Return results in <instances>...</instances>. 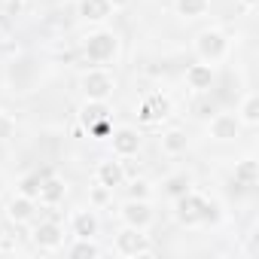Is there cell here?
Wrapping results in <instances>:
<instances>
[{
  "mask_svg": "<svg viewBox=\"0 0 259 259\" xmlns=\"http://www.w3.org/2000/svg\"><path fill=\"white\" fill-rule=\"evenodd\" d=\"M174 217H177V223L186 226V229L207 226V223H217V220H220V204L210 201L207 195L189 189V192H183L180 198H174Z\"/></svg>",
  "mask_w": 259,
  "mask_h": 259,
  "instance_id": "obj_1",
  "label": "cell"
},
{
  "mask_svg": "<svg viewBox=\"0 0 259 259\" xmlns=\"http://www.w3.org/2000/svg\"><path fill=\"white\" fill-rule=\"evenodd\" d=\"M116 55H119V37L113 31L98 28V31L85 34V40H82V58H85L89 67H107L110 61H116Z\"/></svg>",
  "mask_w": 259,
  "mask_h": 259,
  "instance_id": "obj_2",
  "label": "cell"
},
{
  "mask_svg": "<svg viewBox=\"0 0 259 259\" xmlns=\"http://www.w3.org/2000/svg\"><path fill=\"white\" fill-rule=\"evenodd\" d=\"M79 122L89 132V138L107 141L113 135V110H110L107 101H85V107L79 113Z\"/></svg>",
  "mask_w": 259,
  "mask_h": 259,
  "instance_id": "obj_3",
  "label": "cell"
},
{
  "mask_svg": "<svg viewBox=\"0 0 259 259\" xmlns=\"http://www.w3.org/2000/svg\"><path fill=\"white\" fill-rule=\"evenodd\" d=\"M156 247L147 235V229H132V226H122L113 238V253L125 256V259H138V256H150Z\"/></svg>",
  "mask_w": 259,
  "mask_h": 259,
  "instance_id": "obj_4",
  "label": "cell"
},
{
  "mask_svg": "<svg viewBox=\"0 0 259 259\" xmlns=\"http://www.w3.org/2000/svg\"><path fill=\"white\" fill-rule=\"evenodd\" d=\"M64 226L58 220H34L31 223V241L43 253H58L64 250Z\"/></svg>",
  "mask_w": 259,
  "mask_h": 259,
  "instance_id": "obj_5",
  "label": "cell"
},
{
  "mask_svg": "<svg viewBox=\"0 0 259 259\" xmlns=\"http://www.w3.org/2000/svg\"><path fill=\"white\" fill-rule=\"evenodd\" d=\"M79 89H82L85 101H110L113 92H116V76L107 67H89Z\"/></svg>",
  "mask_w": 259,
  "mask_h": 259,
  "instance_id": "obj_6",
  "label": "cell"
},
{
  "mask_svg": "<svg viewBox=\"0 0 259 259\" xmlns=\"http://www.w3.org/2000/svg\"><path fill=\"white\" fill-rule=\"evenodd\" d=\"M195 55H198V61H207V64H217V61H223L226 58V52H229V37L223 34V31H217V28H207V31H201L198 37H195Z\"/></svg>",
  "mask_w": 259,
  "mask_h": 259,
  "instance_id": "obj_7",
  "label": "cell"
},
{
  "mask_svg": "<svg viewBox=\"0 0 259 259\" xmlns=\"http://www.w3.org/2000/svg\"><path fill=\"white\" fill-rule=\"evenodd\" d=\"M135 113H138V119L144 125H156V122H162V119L171 116V98L162 95V92H150V95L141 98V104L135 107Z\"/></svg>",
  "mask_w": 259,
  "mask_h": 259,
  "instance_id": "obj_8",
  "label": "cell"
},
{
  "mask_svg": "<svg viewBox=\"0 0 259 259\" xmlns=\"http://www.w3.org/2000/svg\"><path fill=\"white\" fill-rule=\"evenodd\" d=\"M241 119L235 113H213L210 122H207V138L217 141V144H232L241 138Z\"/></svg>",
  "mask_w": 259,
  "mask_h": 259,
  "instance_id": "obj_9",
  "label": "cell"
},
{
  "mask_svg": "<svg viewBox=\"0 0 259 259\" xmlns=\"http://www.w3.org/2000/svg\"><path fill=\"white\" fill-rule=\"evenodd\" d=\"M119 220H122V226H132V229H150L153 226V204L141 201V198H125L119 207Z\"/></svg>",
  "mask_w": 259,
  "mask_h": 259,
  "instance_id": "obj_10",
  "label": "cell"
},
{
  "mask_svg": "<svg viewBox=\"0 0 259 259\" xmlns=\"http://www.w3.org/2000/svg\"><path fill=\"white\" fill-rule=\"evenodd\" d=\"M110 147H113V156L116 159H135L141 153V132L138 128H113V135L107 138Z\"/></svg>",
  "mask_w": 259,
  "mask_h": 259,
  "instance_id": "obj_11",
  "label": "cell"
},
{
  "mask_svg": "<svg viewBox=\"0 0 259 259\" xmlns=\"http://www.w3.org/2000/svg\"><path fill=\"white\" fill-rule=\"evenodd\" d=\"M37 76H40V70H37V64L31 58H19V61H13L7 67V82H10L13 92H31Z\"/></svg>",
  "mask_w": 259,
  "mask_h": 259,
  "instance_id": "obj_12",
  "label": "cell"
},
{
  "mask_svg": "<svg viewBox=\"0 0 259 259\" xmlns=\"http://www.w3.org/2000/svg\"><path fill=\"white\" fill-rule=\"evenodd\" d=\"M125 180H128V168H125V159H104V162H98L95 165V183H101V186H107V189H119V186H125Z\"/></svg>",
  "mask_w": 259,
  "mask_h": 259,
  "instance_id": "obj_13",
  "label": "cell"
},
{
  "mask_svg": "<svg viewBox=\"0 0 259 259\" xmlns=\"http://www.w3.org/2000/svg\"><path fill=\"white\" fill-rule=\"evenodd\" d=\"M37 207H40V204H37L34 198L16 192V195L7 201V210H4V213H7V220H10L13 226H31V223L37 220Z\"/></svg>",
  "mask_w": 259,
  "mask_h": 259,
  "instance_id": "obj_14",
  "label": "cell"
},
{
  "mask_svg": "<svg viewBox=\"0 0 259 259\" xmlns=\"http://www.w3.org/2000/svg\"><path fill=\"white\" fill-rule=\"evenodd\" d=\"M186 89H192L195 95H204V92H210L213 89V82H217V70H213V64H207V61H195V64H189L186 67Z\"/></svg>",
  "mask_w": 259,
  "mask_h": 259,
  "instance_id": "obj_15",
  "label": "cell"
},
{
  "mask_svg": "<svg viewBox=\"0 0 259 259\" xmlns=\"http://www.w3.org/2000/svg\"><path fill=\"white\" fill-rule=\"evenodd\" d=\"M64 195H67V183H64L58 174L46 171L43 186H40V195H37V204H43V207H55V204L64 201Z\"/></svg>",
  "mask_w": 259,
  "mask_h": 259,
  "instance_id": "obj_16",
  "label": "cell"
},
{
  "mask_svg": "<svg viewBox=\"0 0 259 259\" xmlns=\"http://www.w3.org/2000/svg\"><path fill=\"white\" fill-rule=\"evenodd\" d=\"M113 13L116 10H113L110 0H79L76 4V16L82 22H92V25H104Z\"/></svg>",
  "mask_w": 259,
  "mask_h": 259,
  "instance_id": "obj_17",
  "label": "cell"
},
{
  "mask_svg": "<svg viewBox=\"0 0 259 259\" xmlns=\"http://www.w3.org/2000/svg\"><path fill=\"white\" fill-rule=\"evenodd\" d=\"M98 232H101V220H98V213L92 207L89 210H76L70 217V235L73 238H98Z\"/></svg>",
  "mask_w": 259,
  "mask_h": 259,
  "instance_id": "obj_18",
  "label": "cell"
},
{
  "mask_svg": "<svg viewBox=\"0 0 259 259\" xmlns=\"http://www.w3.org/2000/svg\"><path fill=\"white\" fill-rule=\"evenodd\" d=\"M232 183H235L241 192L253 189V186L259 183V162H256V159H241V162H235V174H232Z\"/></svg>",
  "mask_w": 259,
  "mask_h": 259,
  "instance_id": "obj_19",
  "label": "cell"
},
{
  "mask_svg": "<svg viewBox=\"0 0 259 259\" xmlns=\"http://www.w3.org/2000/svg\"><path fill=\"white\" fill-rule=\"evenodd\" d=\"M159 144H162V153L171 156V159H177V156H183L189 150V138H186L183 128H165Z\"/></svg>",
  "mask_w": 259,
  "mask_h": 259,
  "instance_id": "obj_20",
  "label": "cell"
},
{
  "mask_svg": "<svg viewBox=\"0 0 259 259\" xmlns=\"http://www.w3.org/2000/svg\"><path fill=\"white\" fill-rule=\"evenodd\" d=\"M235 116L241 119V125L256 128V125H259V95H256V92H247V95L241 98V107H238Z\"/></svg>",
  "mask_w": 259,
  "mask_h": 259,
  "instance_id": "obj_21",
  "label": "cell"
},
{
  "mask_svg": "<svg viewBox=\"0 0 259 259\" xmlns=\"http://www.w3.org/2000/svg\"><path fill=\"white\" fill-rule=\"evenodd\" d=\"M192 189V177L186 174V171H174V174H168L165 180H162V192L168 195V198H180L183 192H189Z\"/></svg>",
  "mask_w": 259,
  "mask_h": 259,
  "instance_id": "obj_22",
  "label": "cell"
},
{
  "mask_svg": "<svg viewBox=\"0 0 259 259\" xmlns=\"http://www.w3.org/2000/svg\"><path fill=\"white\" fill-rule=\"evenodd\" d=\"M174 10L183 19H204L210 13V0H174Z\"/></svg>",
  "mask_w": 259,
  "mask_h": 259,
  "instance_id": "obj_23",
  "label": "cell"
},
{
  "mask_svg": "<svg viewBox=\"0 0 259 259\" xmlns=\"http://www.w3.org/2000/svg\"><path fill=\"white\" fill-rule=\"evenodd\" d=\"M43 177H46V171H31V174H25V177L19 180V195H28V198L37 201L40 186H43Z\"/></svg>",
  "mask_w": 259,
  "mask_h": 259,
  "instance_id": "obj_24",
  "label": "cell"
},
{
  "mask_svg": "<svg viewBox=\"0 0 259 259\" xmlns=\"http://www.w3.org/2000/svg\"><path fill=\"white\" fill-rule=\"evenodd\" d=\"M67 253H70V256H89V259H95V256H101L104 250L98 247L95 238H73V244L67 247Z\"/></svg>",
  "mask_w": 259,
  "mask_h": 259,
  "instance_id": "obj_25",
  "label": "cell"
},
{
  "mask_svg": "<svg viewBox=\"0 0 259 259\" xmlns=\"http://www.w3.org/2000/svg\"><path fill=\"white\" fill-rule=\"evenodd\" d=\"M125 195H128V198H141V201H150V198H153V186H150V180L132 177V180H128V186H125Z\"/></svg>",
  "mask_w": 259,
  "mask_h": 259,
  "instance_id": "obj_26",
  "label": "cell"
},
{
  "mask_svg": "<svg viewBox=\"0 0 259 259\" xmlns=\"http://www.w3.org/2000/svg\"><path fill=\"white\" fill-rule=\"evenodd\" d=\"M113 201V189H107V186H101V183H95L92 189H89V204L92 207H107Z\"/></svg>",
  "mask_w": 259,
  "mask_h": 259,
  "instance_id": "obj_27",
  "label": "cell"
},
{
  "mask_svg": "<svg viewBox=\"0 0 259 259\" xmlns=\"http://www.w3.org/2000/svg\"><path fill=\"white\" fill-rule=\"evenodd\" d=\"M16 135V119L10 116V113H4V110H0V144H4V141H10Z\"/></svg>",
  "mask_w": 259,
  "mask_h": 259,
  "instance_id": "obj_28",
  "label": "cell"
},
{
  "mask_svg": "<svg viewBox=\"0 0 259 259\" xmlns=\"http://www.w3.org/2000/svg\"><path fill=\"white\" fill-rule=\"evenodd\" d=\"M238 4H241V7H244V10H253V7H256V4H259V0H238Z\"/></svg>",
  "mask_w": 259,
  "mask_h": 259,
  "instance_id": "obj_29",
  "label": "cell"
},
{
  "mask_svg": "<svg viewBox=\"0 0 259 259\" xmlns=\"http://www.w3.org/2000/svg\"><path fill=\"white\" fill-rule=\"evenodd\" d=\"M110 4H113V10H119V7H125V4H128V0H110Z\"/></svg>",
  "mask_w": 259,
  "mask_h": 259,
  "instance_id": "obj_30",
  "label": "cell"
},
{
  "mask_svg": "<svg viewBox=\"0 0 259 259\" xmlns=\"http://www.w3.org/2000/svg\"><path fill=\"white\" fill-rule=\"evenodd\" d=\"M10 4H22V0H10Z\"/></svg>",
  "mask_w": 259,
  "mask_h": 259,
  "instance_id": "obj_31",
  "label": "cell"
},
{
  "mask_svg": "<svg viewBox=\"0 0 259 259\" xmlns=\"http://www.w3.org/2000/svg\"><path fill=\"white\" fill-rule=\"evenodd\" d=\"M0 189H4V180H0Z\"/></svg>",
  "mask_w": 259,
  "mask_h": 259,
  "instance_id": "obj_32",
  "label": "cell"
}]
</instances>
